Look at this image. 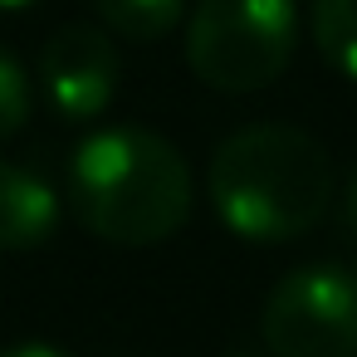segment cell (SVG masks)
Listing matches in <instances>:
<instances>
[{
	"instance_id": "obj_1",
	"label": "cell",
	"mask_w": 357,
	"mask_h": 357,
	"mask_svg": "<svg viewBox=\"0 0 357 357\" xmlns=\"http://www.w3.org/2000/svg\"><path fill=\"white\" fill-rule=\"evenodd\" d=\"M69 196L84 230L108 245L147 250L172 240L196 206L186 157L152 128H98L74 147Z\"/></svg>"
},
{
	"instance_id": "obj_2",
	"label": "cell",
	"mask_w": 357,
	"mask_h": 357,
	"mask_svg": "<svg viewBox=\"0 0 357 357\" xmlns=\"http://www.w3.org/2000/svg\"><path fill=\"white\" fill-rule=\"evenodd\" d=\"M206 191L220 225L240 240H298L333 201V157L294 123H250L215 147Z\"/></svg>"
},
{
	"instance_id": "obj_3",
	"label": "cell",
	"mask_w": 357,
	"mask_h": 357,
	"mask_svg": "<svg viewBox=\"0 0 357 357\" xmlns=\"http://www.w3.org/2000/svg\"><path fill=\"white\" fill-rule=\"evenodd\" d=\"M298 50L294 0H196L186 20V64L215 93L269 89Z\"/></svg>"
},
{
	"instance_id": "obj_4",
	"label": "cell",
	"mask_w": 357,
	"mask_h": 357,
	"mask_svg": "<svg viewBox=\"0 0 357 357\" xmlns=\"http://www.w3.org/2000/svg\"><path fill=\"white\" fill-rule=\"evenodd\" d=\"M274 357H357V274L337 264L289 269L259 313Z\"/></svg>"
},
{
	"instance_id": "obj_5",
	"label": "cell",
	"mask_w": 357,
	"mask_h": 357,
	"mask_svg": "<svg viewBox=\"0 0 357 357\" xmlns=\"http://www.w3.org/2000/svg\"><path fill=\"white\" fill-rule=\"evenodd\" d=\"M118 79H123V59L103 25L74 20V25L54 30L50 45L40 50V84H45L54 113L69 123L98 118L113 103Z\"/></svg>"
},
{
	"instance_id": "obj_6",
	"label": "cell",
	"mask_w": 357,
	"mask_h": 357,
	"mask_svg": "<svg viewBox=\"0 0 357 357\" xmlns=\"http://www.w3.org/2000/svg\"><path fill=\"white\" fill-rule=\"evenodd\" d=\"M59 230V196L30 167L0 162V255H30Z\"/></svg>"
},
{
	"instance_id": "obj_7",
	"label": "cell",
	"mask_w": 357,
	"mask_h": 357,
	"mask_svg": "<svg viewBox=\"0 0 357 357\" xmlns=\"http://www.w3.org/2000/svg\"><path fill=\"white\" fill-rule=\"evenodd\" d=\"M93 6H98L103 30L128 45H157L186 15V0H93Z\"/></svg>"
},
{
	"instance_id": "obj_8",
	"label": "cell",
	"mask_w": 357,
	"mask_h": 357,
	"mask_svg": "<svg viewBox=\"0 0 357 357\" xmlns=\"http://www.w3.org/2000/svg\"><path fill=\"white\" fill-rule=\"evenodd\" d=\"M308 30L318 54L357 84V0H313L308 10Z\"/></svg>"
},
{
	"instance_id": "obj_9",
	"label": "cell",
	"mask_w": 357,
	"mask_h": 357,
	"mask_svg": "<svg viewBox=\"0 0 357 357\" xmlns=\"http://www.w3.org/2000/svg\"><path fill=\"white\" fill-rule=\"evenodd\" d=\"M30 108H35V93H30L25 64L10 50H0V142H10L30 123Z\"/></svg>"
},
{
	"instance_id": "obj_10",
	"label": "cell",
	"mask_w": 357,
	"mask_h": 357,
	"mask_svg": "<svg viewBox=\"0 0 357 357\" xmlns=\"http://www.w3.org/2000/svg\"><path fill=\"white\" fill-rule=\"evenodd\" d=\"M0 357H69V352L54 342H10V347H0Z\"/></svg>"
},
{
	"instance_id": "obj_11",
	"label": "cell",
	"mask_w": 357,
	"mask_h": 357,
	"mask_svg": "<svg viewBox=\"0 0 357 357\" xmlns=\"http://www.w3.org/2000/svg\"><path fill=\"white\" fill-rule=\"evenodd\" d=\"M347 235H352V250H357V176L347 186Z\"/></svg>"
},
{
	"instance_id": "obj_12",
	"label": "cell",
	"mask_w": 357,
	"mask_h": 357,
	"mask_svg": "<svg viewBox=\"0 0 357 357\" xmlns=\"http://www.w3.org/2000/svg\"><path fill=\"white\" fill-rule=\"evenodd\" d=\"M30 6H40V0H0V10H30Z\"/></svg>"
},
{
	"instance_id": "obj_13",
	"label": "cell",
	"mask_w": 357,
	"mask_h": 357,
	"mask_svg": "<svg viewBox=\"0 0 357 357\" xmlns=\"http://www.w3.org/2000/svg\"><path fill=\"white\" fill-rule=\"evenodd\" d=\"M225 357H255V352H225Z\"/></svg>"
}]
</instances>
